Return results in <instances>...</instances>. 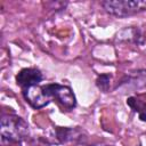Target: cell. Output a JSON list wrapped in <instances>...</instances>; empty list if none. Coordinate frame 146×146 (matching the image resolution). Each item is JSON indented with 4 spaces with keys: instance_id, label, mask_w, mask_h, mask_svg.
I'll return each instance as SVG.
<instances>
[{
    "instance_id": "6da1fadb",
    "label": "cell",
    "mask_w": 146,
    "mask_h": 146,
    "mask_svg": "<svg viewBox=\"0 0 146 146\" xmlns=\"http://www.w3.org/2000/svg\"><path fill=\"white\" fill-rule=\"evenodd\" d=\"M29 132V124L23 117L16 114H6L2 116L0 133L3 143H22L27 138Z\"/></svg>"
},
{
    "instance_id": "7a4b0ae2",
    "label": "cell",
    "mask_w": 146,
    "mask_h": 146,
    "mask_svg": "<svg viewBox=\"0 0 146 146\" xmlns=\"http://www.w3.org/2000/svg\"><path fill=\"white\" fill-rule=\"evenodd\" d=\"M102 7L111 16L124 18L146 10V0H105Z\"/></svg>"
},
{
    "instance_id": "3957f363",
    "label": "cell",
    "mask_w": 146,
    "mask_h": 146,
    "mask_svg": "<svg viewBox=\"0 0 146 146\" xmlns=\"http://www.w3.org/2000/svg\"><path fill=\"white\" fill-rule=\"evenodd\" d=\"M43 89L50 99H55L67 111H71L76 106L75 95L70 87L59 83H47L43 84Z\"/></svg>"
},
{
    "instance_id": "277c9868",
    "label": "cell",
    "mask_w": 146,
    "mask_h": 146,
    "mask_svg": "<svg viewBox=\"0 0 146 146\" xmlns=\"http://www.w3.org/2000/svg\"><path fill=\"white\" fill-rule=\"evenodd\" d=\"M22 92H23V97L26 100V103H29V105L35 110L47 106L51 100L49 96L46 94L43 86H40V84L23 89Z\"/></svg>"
},
{
    "instance_id": "5b68a950",
    "label": "cell",
    "mask_w": 146,
    "mask_h": 146,
    "mask_svg": "<svg viewBox=\"0 0 146 146\" xmlns=\"http://www.w3.org/2000/svg\"><path fill=\"white\" fill-rule=\"evenodd\" d=\"M43 80V74L39 68L35 67H25L22 68L16 74V83L23 89H26L32 86H38Z\"/></svg>"
},
{
    "instance_id": "8992f818",
    "label": "cell",
    "mask_w": 146,
    "mask_h": 146,
    "mask_svg": "<svg viewBox=\"0 0 146 146\" xmlns=\"http://www.w3.org/2000/svg\"><path fill=\"white\" fill-rule=\"evenodd\" d=\"M125 103L132 112L138 114L140 121L146 122V91L129 96Z\"/></svg>"
},
{
    "instance_id": "52a82bcc",
    "label": "cell",
    "mask_w": 146,
    "mask_h": 146,
    "mask_svg": "<svg viewBox=\"0 0 146 146\" xmlns=\"http://www.w3.org/2000/svg\"><path fill=\"white\" fill-rule=\"evenodd\" d=\"M81 133L82 132L79 129H72V128H56L55 129V137L56 139H58L60 144L79 139L81 137Z\"/></svg>"
},
{
    "instance_id": "ba28073f",
    "label": "cell",
    "mask_w": 146,
    "mask_h": 146,
    "mask_svg": "<svg viewBox=\"0 0 146 146\" xmlns=\"http://www.w3.org/2000/svg\"><path fill=\"white\" fill-rule=\"evenodd\" d=\"M111 81H112V75L111 74H108V73L100 74L96 79V86L103 92H107L110 90V87H111Z\"/></svg>"
},
{
    "instance_id": "9c48e42d",
    "label": "cell",
    "mask_w": 146,
    "mask_h": 146,
    "mask_svg": "<svg viewBox=\"0 0 146 146\" xmlns=\"http://www.w3.org/2000/svg\"><path fill=\"white\" fill-rule=\"evenodd\" d=\"M88 146H114V145H105V144H92V145H88Z\"/></svg>"
}]
</instances>
